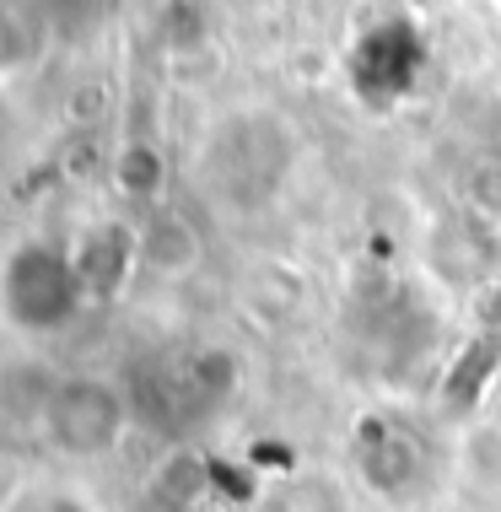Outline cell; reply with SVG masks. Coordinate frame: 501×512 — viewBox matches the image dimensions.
Returning <instances> with one entry per match:
<instances>
[{"mask_svg": "<svg viewBox=\"0 0 501 512\" xmlns=\"http://www.w3.org/2000/svg\"><path fill=\"white\" fill-rule=\"evenodd\" d=\"M291 157H297V141L275 114H238L227 119L211 135V151H205V173H211V189L227 205H264L281 195Z\"/></svg>", "mask_w": 501, "mask_h": 512, "instance_id": "cell-3", "label": "cell"}, {"mask_svg": "<svg viewBox=\"0 0 501 512\" xmlns=\"http://www.w3.org/2000/svg\"><path fill=\"white\" fill-rule=\"evenodd\" d=\"M264 512H345L340 491L329 486V480H286V486H275V496L264 502Z\"/></svg>", "mask_w": 501, "mask_h": 512, "instance_id": "cell-10", "label": "cell"}, {"mask_svg": "<svg viewBox=\"0 0 501 512\" xmlns=\"http://www.w3.org/2000/svg\"><path fill=\"white\" fill-rule=\"evenodd\" d=\"M426 65V44L421 33H415L410 17H388L378 27H367V33L356 38L351 49V87L367 98L372 108L405 98L415 87V76H421Z\"/></svg>", "mask_w": 501, "mask_h": 512, "instance_id": "cell-5", "label": "cell"}, {"mask_svg": "<svg viewBox=\"0 0 501 512\" xmlns=\"http://www.w3.org/2000/svg\"><path fill=\"white\" fill-rule=\"evenodd\" d=\"M87 308L76 254L54 238H22L0 259V318L17 335H60Z\"/></svg>", "mask_w": 501, "mask_h": 512, "instance_id": "cell-2", "label": "cell"}, {"mask_svg": "<svg viewBox=\"0 0 501 512\" xmlns=\"http://www.w3.org/2000/svg\"><path fill=\"white\" fill-rule=\"evenodd\" d=\"M130 421H135L130 394L114 378H97V372L60 378L44 394V437L65 459H108L130 432Z\"/></svg>", "mask_w": 501, "mask_h": 512, "instance_id": "cell-4", "label": "cell"}, {"mask_svg": "<svg viewBox=\"0 0 501 512\" xmlns=\"http://www.w3.org/2000/svg\"><path fill=\"white\" fill-rule=\"evenodd\" d=\"M135 254H141V270L162 275V281H184V275L200 265L205 243H200V227H194L184 211L157 205V211L135 227Z\"/></svg>", "mask_w": 501, "mask_h": 512, "instance_id": "cell-6", "label": "cell"}, {"mask_svg": "<svg viewBox=\"0 0 501 512\" xmlns=\"http://www.w3.org/2000/svg\"><path fill=\"white\" fill-rule=\"evenodd\" d=\"M54 6H60V11H92L97 0H54Z\"/></svg>", "mask_w": 501, "mask_h": 512, "instance_id": "cell-12", "label": "cell"}, {"mask_svg": "<svg viewBox=\"0 0 501 512\" xmlns=\"http://www.w3.org/2000/svg\"><path fill=\"white\" fill-rule=\"evenodd\" d=\"M11 512H97L87 496H76V491H65V486H38V491H27Z\"/></svg>", "mask_w": 501, "mask_h": 512, "instance_id": "cell-11", "label": "cell"}, {"mask_svg": "<svg viewBox=\"0 0 501 512\" xmlns=\"http://www.w3.org/2000/svg\"><path fill=\"white\" fill-rule=\"evenodd\" d=\"M405 6H415V11H426V6H437V0H405Z\"/></svg>", "mask_w": 501, "mask_h": 512, "instance_id": "cell-13", "label": "cell"}, {"mask_svg": "<svg viewBox=\"0 0 501 512\" xmlns=\"http://www.w3.org/2000/svg\"><path fill=\"white\" fill-rule=\"evenodd\" d=\"M361 475H367V486L399 496L415 475H421V448H415V437L394 432V426L378 437H367L361 442Z\"/></svg>", "mask_w": 501, "mask_h": 512, "instance_id": "cell-8", "label": "cell"}, {"mask_svg": "<svg viewBox=\"0 0 501 512\" xmlns=\"http://www.w3.org/2000/svg\"><path fill=\"white\" fill-rule=\"evenodd\" d=\"M238 389V356L216 351V345H200V351H178V356H157L141 378L130 383V410L151 421L157 432L184 437L200 421L232 399Z\"/></svg>", "mask_w": 501, "mask_h": 512, "instance_id": "cell-1", "label": "cell"}, {"mask_svg": "<svg viewBox=\"0 0 501 512\" xmlns=\"http://www.w3.org/2000/svg\"><path fill=\"white\" fill-rule=\"evenodd\" d=\"M162 151L151 146V141H130V146H119V162H114V184L124 189L130 200H157L162 195Z\"/></svg>", "mask_w": 501, "mask_h": 512, "instance_id": "cell-9", "label": "cell"}, {"mask_svg": "<svg viewBox=\"0 0 501 512\" xmlns=\"http://www.w3.org/2000/svg\"><path fill=\"white\" fill-rule=\"evenodd\" d=\"M76 270H81V286H87V302H103L114 297L124 281H130V270H141V254H135V232L130 227H92L87 238L76 248Z\"/></svg>", "mask_w": 501, "mask_h": 512, "instance_id": "cell-7", "label": "cell"}]
</instances>
